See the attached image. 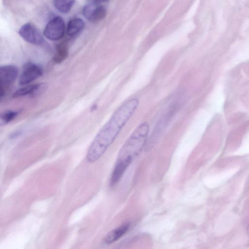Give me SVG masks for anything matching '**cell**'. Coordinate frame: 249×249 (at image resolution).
<instances>
[{"instance_id": "11", "label": "cell", "mask_w": 249, "mask_h": 249, "mask_svg": "<svg viewBox=\"0 0 249 249\" xmlns=\"http://www.w3.org/2000/svg\"><path fill=\"white\" fill-rule=\"evenodd\" d=\"M84 25V22L81 18H73L70 20L67 24V33L70 36L76 35L83 30Z\"/></svg>"}, {"instance_id": "10", "label": "cell", "mask_w": 249, "mask_h": 249, "mask_svg": "<svg viewBox=\"0 0 249 249\" xmlns=\"http://www.w3.org/2000/svg\"><path fill=\"white\" fill-rule=\"evenodd\" d=\"M129 227L130 224L126 223L113 229L105 236L103 242L106 245L115 242L128 231Z\"/></svg>"}, {"instance_id": "16", "label": "cell", "mask_w": 249, "mask_h": 249, "mask_svg": "<svg viewBox=\"0 0 249 249\" xmlns=\"http://www.w3.org/2000/svg\"><path fill=\"white\" fill-rule=\"evenodd\" d=\"M247 231L248 234L249 235V224L248 225L247 228Z\"/></svg>"}, {"instance_id": "17", "label": "cell", "mask_w": 249, "mask_h": 249, "mask_svg": "<svg viewBox=\"0 0 249 249\" xmlns=\"http://www.w3.org/2000/svg\"><path fill=\"white\" fill-rule=\"evenodd\" d=\"M97 2H103L106 0H96Z\"/></svg>"}, {"instance_id": "13", "label": "cell", "mask_w": 249, "mask_h": 249, "mask_svg": "<svg viewBox=\"0 0 249 249\" xmlns=\"http://www.w3.org/2000/svg\"><path fill=\"white\" fill-rule=\"evenodd\" d=\"M74 0H53L56 9L62 13H68L71 9Z\"/></svg>"}, {"instance_id": "3", "label": "cell", "mask_w": 249, "mask_h": 249, "mask_svg": "<svg viewBox=\"0 0 249 249\" xmlns=\"http://www.w3.org/2000/svg\"><path fill=\"white\" fill-rule=\"evenodd\" d=\"M180 105L178 101H175L168 107L165 111L159 118L154 129L149 137L148 138L146 146L150 147L151 144L156 142L161 134L166 128L175 114L179 110Z\"/></svg>"}, {"instance_id": "12", "label": "cell", "mask_w": 249, "mask_h": 249, "mask_svg": "<svg viewBox=\"0 0 249 249\" xmlns=\"http://www.w3.org/2000/svg\"><path fill=\"white\" fill-rule=\"evenodd\" d=\"M68 49L66 42H62L57 45L56 53L53 57L55 63H60L66 59L68 56Z\"/></svg>"}, {"instance_id": "9", "label": "cell", "mask_w": 249, "mask_h": 249, "mask_svg": "<svg viewBox=\"0 0 249 249\" xmlns=\"http://www.w3.org/2000/svg\"><path fill=\"white\" fill-rule=\"evenodd\" d=\"M47 88V85L44 83L29 85L19 89L13 94L14 98L21 97L26 96H35L42 93Z\"/></svg>"}, {"instance_id": "7", "label": "cell", "mask_w": 249, "mask_h": 249, "mask_svg": "<svg viewBox=\"0 0 249 249\" xmlns=\"http://www.w3.org/2000/svg\"><path fill=\"white\" fill-rule=\"evenodd\" d=\"M19 34L25 41L34 45H40L44 42L41 34L31 23L23 25L19 31Z\"/></svg>"}, {"instance_id": "5", "label": "cell", "mask_w": 249, "mask_h": 249, "mask_svg": "<svg viewBox=\"0 0 249 249\" xmlns=\"http://www.w3.org/2000/svg\"><path fill=\"white\" fill-rule=\"evenodd\" d=\"M18 69L14 65H8L0 68V96L2 97L7 89L12 84L18 75Z\"/></svg>"}, {"instance_id": "2", "label": "cell", "mask_w": 249, "mask_h": 249, "mask_svg": "<svg viewBox=\"0 0 249 249\" xmlns=\"http://www.w3.org/2000/svg\"><path fill=\"white\" fill-rule=\"evenodd\" d=\"M149 124L146 122L140 124L130 134L119 151L112 172L110 185H116L133 162L145 146L149 133Z\"/></svg>"}, {"instance_id": "8", "label": "cell", "mask_w": 249, "mask_h": 249, "mask_svg": "<svg viewBox=\"0 0 249 249\" xmlns=\"http://www.w3.org/2000/svg\"><path fill=\"white\" fill-rule=\"evenodd\" d=\"M83 13L89 20L96 22L105 18L107 11L106 8L102 5L96 3H89L84 7Z\"/></svg>"}, {"instance_id": "14", "label": "cell", "mask_w": 249, "mask_h": 249, "mask_svg": "<svg viewBox=\"0 0 249 249\" xmlns=\"http://www.w3.org/2000/svg\"><path fill=\"white\" fill-rule=\"evenodd\" d=\"M18 113L19 112L17 110L7 111L1 115V118L4 123H8L14 120Z\"/></svg>"}, {"instance_id": "4", "label": "cell", "mask_w": 249, "mask_h": 249, "mask_svg": "<svg viewBox=\"0 0 249 249\" xmlns=\"http://www.w3.org/2000/svg\"><path fill=\"white\" fill-rule=\"evenodd\" d=\"M65 31L64 21L62 18L56 16L53 18L46 25L44 36L51 40H57L64 36Z\"/></svg>"}, {"instance_id": "1", "label": "cell", "mask_w": 249, "mask_h": 249, "mask_svg": "<svg viewBox=\"0 0 249 249\" xmlns=\"http://www.w3.org/2000/svg\"><path fill=\"white\" fill-rule=\"evenodd\" d=\"M139 103V98H131L122 103L116 110L89 146L87 154L88 161L93 162L102 156L132 116Z\"/></svg>"}, {"instance_id": "15", "label": "cell", "mask_w": 249, "mask_h": 249, "mask_svg": "<svg viewBox=\"0 0 249 249\" xmlns=\"http://www.w3.org/2000/svg\"><path fill=\"white\" fill-rule=\"evenodd\" d=\"M245 117V114L243 113H238L235 114L233 117L231 119L230 123L234 124H236L242 120Z\"/></svg>"}, {"instance_id": "6", "label": "cell", "mask_w": 249, "mask_h": 249, "mask_svg": "<svg viewBox=\"0 0 249 249\" xmlns=\"http://www.w3.org/2000/svg\"><path fill=\"white\" fill-rule=\"evenodd\" d=\"M42 73V70L38 65L27 62L23 65L20 73L19 84L21 85L29 84L40 77Z\"/></svg>"}]
</instances>
